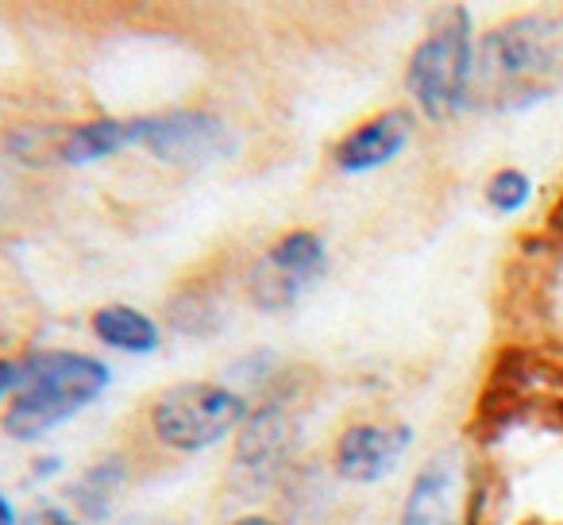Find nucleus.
Masks as SVG:
<instances>
[{"mask_svg":"<svg viewBox=\"0 0 563 525\" xmlns=\"http://www.w3.org/2000/svg\"><path fill=\"white\" fill-rule=\"evenodd\" d=\"M16 386H20V360H0V406H9Z\"/></svg>","mask_w":563,"mask_h":525,"instance_id":"16","label":"nucleus"},{"mask_svg":"<svg viewBox=\"0 0 563 525\" xmlns=\"http://www.w3.org/2000/svg\"><path fill=\"white\" fill-rule=\"evenodd\" d=\"M294 445V422L282 398H266L263 406H251L247 422L235 433V460L251 475H266L286 460Z\"/></svg>","mask_w":563,"mask_h":525,"instance_id":"10","label":"nucleus"},{"mask_svg":"<svg viewBox=\"0 0 563 525\" xmlns=\"http://www.w3.org/2000/svg\"><path fill=\"white\" fill-rule=\"evenodd\" d=\"M471 66H475V43H471L467 12L444 9L409 58L406 86L417 109L429 120L455 117L471 97Z\"/></svg>","mask_w":563,"mask_h":525,"instance_id":"4","label":"nucleus"},{"mask_svg":"<svg viewBox=\"0 0 563 525\" xmlns=\"http://www.w3.org/2000/svg\"><path fill=\"white\" fill-rule=\"evenodd\" d=\"M89 329H93V337L104 348L124 356H155L158 344H163V329H158L155 317H147L135 306H124V302H112V306L97 309L89 317Z\"/></svg>","mask_w":563,"mask_h":525,"instance_id":"13","label":"nucleus"},{"mask_svg":"<svg viewBox=\"0 0 563 525\" xmlns=\"http://www.w3.org/2000/svg\"><path fill=\"white\" fill-rule=\"evenodd\" d=\"M228 525H278L271 514H240V517H232Z\"/></svg>","mask_w":563,"mask_h":525,"instance_id":"19","label":"nucleus"},{"mask_svg":"<svg viewBox=\"0 0 563 525\" xmlns=\"http://www.w3.org/2000/svg\"><path fill=\"white\" fill-rule=\"evenodd\" d=\"M128 479H132V471H128L124 456L120 452L101 456V460L89 463L78 479L66 483V506H70L74 514L89 525L109 522L112 510H117V502H120V494H124Z\"/></svg>","mask_w":563,"mask_h":525,"instance_id":"11","label":"nucleus"},{"mask_svg":"<svg viewBox=\"0 0 563 525\" xmlns=\"http://www.w3.org/2000/svg\"><path fill=\"white\" fill-rule=\"evenodd\" d=\"M24 525H89V522H81V517L74 514L70 506H63V502H47V506H40L35 514H27Z\"/></svg>","mask_w":563,"mask_h":525,"instance_id":"15","label":"nucleus"},{"mask_svg":"<svg viewBox=\"0 0 563 525\" xmlns=\"http://www.w3.org/2000/svg\"><path fill=\"white\" fill-rule=\"evenodd\" d=\"M58 471H63V456H55V452L35 456V463H32V479H35V483H47V479H55Z\"/></svg>","mask_w":563,"mask_h":525,"instance_id":"17","label":"nucleus"},{"mask_svg":"<svg viewBox=\"0 0 563 525\" xmlns=\"http://www.w3.org/2000/svg\"><path fill=\"white\" fill-rule=\"evenodd\" d=\"M413 440L409 422H352L332 445V471L352 486H375L401 468Z\"/></svg>","mask_w":563,"mask_h":525,"instance_id":"7","label":"nucleus"},{"mask_svg":"<svg viewBox=\"0 0 563 525\" xmlns=\"http://www.w3.org/2000/svg\"><path fill=\"white\" fill-rule=\"evenodd\" d=\"M128 147H140V117H104V120H89V124H78L63 135L58 143V158L66 166H89L101 163V158H112Z\"/></svg>","mask_w":563,"mask_h":525,"instance_id":"12","label":"nucleus"},{"mask_svg":"<svg viewBox=\"0 0 563 525\" xmlns=\"http://www.w3.org/2000/svg\"><path fill=\"white\" fill-rule=\"evenodd\" d=\"M251 398L232 383L194 379L163 391L151 402V437L174 456H201L240 433Z\"/></svg>","mask_w":563,"mask_h":525,"instance_id":"3","label":"nucleus"},{"mask_svg":"<svg viewBox=\"0 0 563 525\" xmlns=\"http://www.w3.org/2000/svg\"><path fill=\"white\" fill-rule=\"evenodd\" d=\"M0 525H24V522H20V510H16V502H12L4 491H0Z\"/></svg>","mask_w":563,"mask_h":525,"instance_id":"18","label":"nucleus"},{"mask_svg":"<svg viewBox=\"0 0 563 525\" xmlns=\"http://www.w3.org/2000/svg\"><path fill=\"white\" fill-rule=\"evenodd\" d=\"M112 386V368L101 356L74 348H40L20 360V386L0 414V429L16 445L51 437L70 425Z\"/></svg>","mask_w":563,"mask_h":525,"instance_id":"2","label":"nucleus"},{"mask_svg":"<svg viewBox=\"0 0 563 525\" xmlns=\"http://www.w3.org/2000/svg\"><path fill=\"white\" fill-rule=\"evenodd\" d=\"M413 140V117L406 109H386L378 117L355 124L344 140L332 147V166L340 174H371L394 163Z\"/></svg>","mask_w":563,"mask_h":525,"instance_id":"9","label":"nucleus"},{"mask_svg":"<svg viewBox=\"0 0 563 525\" xmlns=\"http://www.w3.org/2000/svg\"><path fill=\"white\" fill-rule=\"evenodd\" d=\"M532 197V182L525 171H517V166H501V171L490 174V182H486V205H490L494 212H517L525 209Z\"/></svg>","mask_w":563,"mask_h":525,"instance_id":"14","label":"nucleus"},{"mask_svg":"<svg viewBox=\"0 0 563 525\" xmlns=\"http://www.w3.org/2000/svg\"><path fill=\"white\" fill-rule=\"evenodd\" d=\"M563 86V12H529L490 28L475 43L467 105L521 112Z\"/></svg>","mask_w":563,"mask_h":525,"instance_id":"1","label":"nucleus"},{"mask_svg":"<svg viewBox=\"0 0 563 525\" xmlns=\"http://www.w3.org/2000/svg\"><path fill=\"white\" fill-rule=\"evenodd\" d=\"M329 267V248L313 228H294L278 243L263 251L247 275V298L263 314H282V309L298 306L313 283H321Z\"/></svg>","mask_w":563,"mask_h":525,"instance_id":"5","label":"nucleus"},{"mask_svg":"<svg viewBox=\"0 0 563 525\" xmlns=\"http://www.w3.org/2000/svg\"><path fill=\"white\" fill-rule=\"evenodd\" d=\"M471 517H475V483L467 456L460 448L437 452L409 483L398 525H471Z\"/></svg>","mask_w":563,"mask_h":525,"instance_id":"6","label":"nucleus"},{"mask_svg":"<svg viewBox=\"0 0 563 525\" xmlns=\"http://www.w3.org/2000/svg\"><path fill=\"white\" fill-rule=\"evenodd\" d=\"M140 147H147L151 155L170 166H197L224 155L232 147V135L212 112L178 109L140 117Z\"/></svg>","mask_w":563,"mask_h":525,"instance_id":"8","label":"nucleus"}]
</instances>
